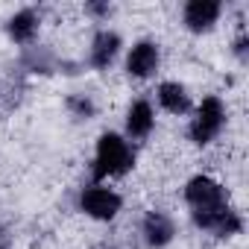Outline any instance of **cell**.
<instances>
[{
	"label": "cell",
	"instance_id": "obj_10",
	"mask_svg": "<svg viewBox=\"0 0 249 249\" xmlns=\"http://www.w3.org/2000/svg\"><path fill=\"white\" fill-rule=\"evenodd\" d=\"M123 41L114 30H97L94 38H91V50H88V65L94 71H108L120 53Z\"/></svg>",
	"mask_w": 249,
	"mask_h": 249
},
{
	"label": "cell",
	"instance_id": "obj_9",
	"mask_svg": "<svg viewBox=\"0 0 249 249\" xmlns=\"http://www.w3.org/2000/svg\"><path fill=\"white\" fill-rule=\"evenodd\" d=\"M126 141H147L150 135H153V129H156V108H153V103L150 100H135L129 108H126Z\"/></svg>",
	"mask_w": 249,
	"mask_h": 249
},
{
	"label": "cell",
	"instance_id": "obj_7",
	"mask_svg": "<svg viewBox=\"0 0 249 249\" xmlns=\"http://www.w3.org/2000/svg\"><path fill=\"white\" fill-rule=\"evenodd\" d=\"M223 18V3L220 0H188L182 6V24L188 33L202 36L211 33Z\"/></svg>",
	"mask_w": 249,
	"mask_h": 249
},
{
	"label": "cell",
	"instance_id": "obj_14",
	"mask_svg": "<svg viewBox=\"0 0 249 249\" xmlns=\"http://www.w3.org/2000/svg\"><path fill=\"white\" fill-rule=\"evenodd\" d=\"M65 108H68L76 120H91V117L97 114V103H94V97L85 94V91L68 94V97H65Z\"/></svg>",
	"mask_w": 249,
	"mask_h": 249
},
{
	"label": "cell",
	"instance_id": "obj_12",
	"mask_svg": "<svg viewBox=\"0 0 249 249\" xmlns=\"http://www.w3.org/2000/svg\"><path fill=\"white\" fill-rule=\"evenodd\" d=\"M156 97H159V106L167 111V114H188L191 108H194V100H191V91L182 85V82H176V79H167V82H161L159 85V91H156Z\"/></svg>",
	"mask_w": 249,
	"mask_h": 249
},
{
	"label": "cell",
	"instance_id": "obj_15",
	"mask_svg": "<svg viewBox=\"0 0 249 249\" xmlns=\"http://www.w3.org/2000/svg\"><path fill=\"white\" fill-rule=\"evenodd\" d=\"M231 53H234V59H237L240 65L249 62V36H246V30L237 33V38H234V44H231Z\"/></svg>",
	"mask_w": 249,
	"mask_h": 249
},
{
	"label": "cell",
	"instance_id": "obj_1",
	"mask_svg": "<svg viewBox=\"0 0 249 249\" xmlns=\"http://www.w3.org/2000/svg\"><path fill=\"white\" fill-rule=\"evenodd\" d=\"M135 167V147L117 132H103L94 147V161H91V176L94 182L126 176Z\"/></svg>",
	"mask_w": 249,
	"mask_h": 249
},
{
	"label": "cell",
	"instance_id": "obj_3",
	"mask_svg": "<svg viewBox=\"0 0 249 249\" xmlns=\"http://www.w3.org/2000/svg\"><path fill=\"white\" fill-rule=\"evenodd\" d=\"M76 208H79L85 217L97 220V223H111V220L120 214V208H123V196H120L114 188L103 185V182H91V185H85V188L79 191Z\"/></svg>",
	"mask_w": 249,
	"mask_h": 249
},
{
	"label": "cell",
	"instance_id": "obj_11",
	"mask_svg": "<svg viewBox=\"0 0 249 249\" xmlns=\"http://www.w3.org/2000/svg\"><path fill=\"white\" fill-rule=\"evenodd\" d=\"M38 30H41V15H38L33 6L18 9V12L6 21V36H9L15 44H21V47H30V44L36 41Z\"/></svg>",
	"mask_w": 249,
	"mask_h": 249
},
{
	"label": "cell",
	"instance_id": "obj_5",
	"mask_svg": "<svg viewBox=\"0 0 249 249\" xmlns=\"http://www.w3.org/2000/svg\"><path fill=\"white\" fill-rule=\"evenodd\" d=\"M191 223L199 231H208L214 237H234L243 231V217L231 205H220V208H208V211H191Z\"/></svg>",
	"mask_w": 249,
	"mask_h": 249
},
{
	"label": "cell",
	"instance_id": "obj_16",
	"mask_svg": "<svg viewBox=\"0 0 249 249\" xmlns=\"http://www.w3.org/2000/svg\"><path fill=\"white\" fill-rule=\"evenodd\" d=\"M114 12V6L108 3V0H91V3H85V15H91V18H108Z\"/></svg>",
	"mask_w": 249,
	"mask_h": 249
},
{
	"label": "cell",
	"instance_id": "obj_4",
	"mask_svg": "<svg viewBox=\"0 0 249 249\" xmlns=\"http://www.w3.org/2000/svg\"><path fill=\"white\" fill-rule=\"evenodd\" d=\"M182 196L188 202L191 211H208V208H220V205H229V194L226 188L214 179V176H205V173H196L185 182L182 188Z\"/></svg>",
	"mask_w": 249,
	"mask_h": 249
},
{
	"label": "cell",
	"instance_id": "obj_6",
	"mask_svg": "<svg viewBox=\"0 0 249 249\" xmlns=\"http://www.w3.org/2000/svg\"><path fill=\"white\" fill-rule=\"evenodd\" d=\"M161 65V44L153 38H141L126 53V76L129 79H150Z\"/></svg>",
	"mask_w": 249,
	"mask_h": 249
},
{
	"label": "cell",
	"instance_id": "obj_13",
	"mask_svg": "<svg viewBox=\"0 0 249 249\" xmlns=\"http://www.w3.org/2000/svg\"><path fill=\"white\" fill-rule=\"evenodd\" d=\"M21 71H27V73H41V76H47V73H53V71H59V56L50 50V47H27L24 53H21Z\"/></svg>",
	"mask_w": 249,
	"mask_h": 249
},
{
	"label": "cell",
	"instance_id": "obj_2",
	"mask_svg": "<svg viewBox=\"0 0 249 249\" xmlns=\"http://www.w3.org/2000/svg\"><path fill=\"white\" fill-rule=\"evenodd\" d=\"M226 123H229V108L226 103L217 97V94H208L199 100V106L194 108V117L188 123V141L194 147H208L214 144L223 129H226Z\"/></svg>",
	"mask_w": 249,
	"mask_h": 249
},
{
	"label": "cell",
	"instance_id": "obj_8",
	"mask_svg": "<svg viewBox=\"0 0 249 249\" xmlns=\"http://www.w3.org/2000/svg\"><path fill=\"white\" fill-rule=\"evenodd\" d=\"M141 237H144V243H147L150 249H164V246H170L173 237H176V223H173V217H170L167 211H159V208L147 211L144 220H141Z\"/></svg>",
	"mask_w": 249,
	"mask_h": 249
}]
</instances>
